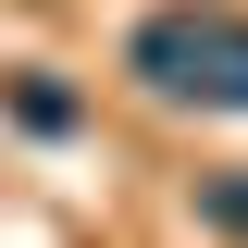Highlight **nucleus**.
<instances>
[{
	"label": "nucleus",
	"mask_w": 248,
	"mask_h": 248,
	"mask_svg": "<svg viewBox=\"0 0 248 248\" xmlns=\"http://www.w3.org/2000/svg\"><path fill=\"white\" fill-rule=\"evenodd\" d=\"M112 87L137 112L248 124V0H137L112 25Z\"/></svg>",
	"instance_id": "1"
},
{
	"label": "nucleus",
	"mask_w": 248,
	"mask_h": 248,
	"mask_svg": "<svg viewBox=\"0 0 248 248\" xmlns=\"http://www.w3.org/2000/svg\"><path fill=\"white\" fill-rule=\"evenodd\" d=\"M0 112L25 124V137H75L99 112V87H62V62H0Z\"/></svg>",
	"instance_id": "2"
},
{
	"label": "nucleus",
	"mask_w": 248,
	"mask_h": 248,
	"mask_svg": "<svg viewBox=\"0 0 248 248\" xmlns=\"http://www.w3.org/2000/svg\"><path fill=\"white\" fill-rule=\"evenodd\" d=\"M186 223L211 248H248V161H211V174H186Z\"/></svg>",
	"instance_id": "3"
}]
</instances>
